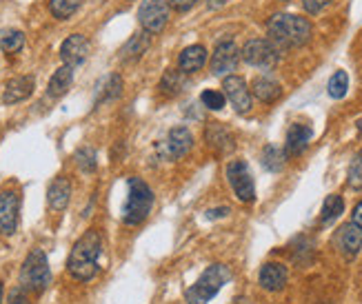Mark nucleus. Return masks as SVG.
Wrapping results in <instances>:
<instances>
[{
	"label": "nucleus",
	"instance_id": "1",
	"mask_svg": "<svg viewBox=\"0 0 362 304\" xmlns=\"http://www.w3.org/2000/svg\"><path fill=\"white\" fill-rule=\"evenodd\" d=\"M103 253V235L98 229L85 231L76 240L67 260V271L78 282H89L98 273V257Z\"/></svg>",
	"mask_w": 362,
	"mask_h": 304
},
{
	"label": "nucleus",
	"instance_id": "2",
	"mask_svg": "<svg viewBox=\"0 0 362 304\" xmlns=\"http://www.w3.org/2000/svg\"><path fill=\"white\" fill-rule=\"evenodd\" d=\"M311 22L302 16L293 14H276L267 25V36L274 42L278 51H285L291 47H302L311 40Z\"/></svg>",
	"mask_w": 362,
	"mask_h": 304
},
{
	"label": "nucleus",
	"instance_id": "3",
	"mask_svg": "<svg viewBox=\"0 0 362 304\" xmlns=\"http://www.w3.org/2000/svg\"><path fill=\"white\" fill-rule=\"evenodd\" d=\"M154 207V191L140 178H129V194L122 207V222L135 227L142 224Z\"/></svg>",
	"mask_w": 362,
	"mask_h": 304
},
{
	"label": "nucleus",
	"instance_id": "4",
	"mask_svg": "<svg viewBox=\"0 0 362 304\" xmlns=\"http://www.w3.org/2000/svg\"><path fill=\"white\" fill-rule=\"evenodd\" d=\"M229 280H231L229 267H224V264L207 267V271L202 273L196 280V285H191V289L187 291V296H185L187 304H209Z\"/></svg>",
	"mask_w": 362,
	"mask_h": 304
},
{
	"label": "nucleus",
	"instance_id": "5",
	"mask_svg": "<svg viewBox=\"0 0 362 304\" xmlns=\"http://www.w3.org/2000/svg\"><path fill=\"white\" fill-rule=\"evenodd\" d=\"M51 282V269L47 262V255L42 249H33L27 260L22 262L20 269V287L33 291V294H42Z\"/></svg>",
	"mask_w": 362,
	"mask_h": 304
},
{
	"label": "nucleus",
	"instance_id": "6",
	"mask_svg": "<svg viewBox=\"0 0 362 304\" xmlns=\"http://www.w3.org/2000/svg\"><path fill=\"white\" fill-rule=\"evenodd\" d=\"M169 0H142L138 9V22L147 33H161L169 20Z\"/></svg>",
	"mask_w": 362,
	"mask_h": 304
},
{
	"label": "nucleus",
	"instance_id": "7",
	"mask_svg": "<svg viewBox=\"0 0 362 304\" xmlns=\"http://www.w3.org/2000/svg\"><path fill=\"white\" fill-rule=\"evenodd\" d=\"M240 56L249 65L260 67V69H271V67L278 62L280 51L274 47V42H271L269 38H256V40H249L245 44Z\"/></svg>",
	"mask_w": 362,
	"mask_h": 304
},
{
	"label": "nucleus",
	"instance_id": "8",
	"mask_svg": "<svg viewBox=\"0 0 362 304\" xmlns=\"http://www.w3.org/2000/svg\"><path fill=\"white\" fill-rule=\"evenodd\" d=\"M227 178H229V185L233 189L236 198L240 202H254L256 200V185H254V178L252 171L245 160H231L227 164Z\"/></svg>",
	"mask_w": 362,
	"mask_h": 304
},
{
	"label": "nucleus",
	"instance_id": "9",
	"mask_svg": "<svg viewBox=\"0 0 362 304\" xmlns=\"http://www.w3.org/2000/svg\"><path fill=\"white\" fill-rule=\"evenodd\" d=\"M238 62H240V49L236 47V42L229 40V42L218 44L216 51L211 56L209 67H211L213 76H227L238 67Z\"/></svg>",
	"mask_w": 362,
	"mask_h": 304
},
{
	"label": "nucleus",
	"instance_id": "10",
	"mask_svg": "<svg viewBox=\"0 0 362 304\" xmlns=\"http://www.w3.org/2000/svg\"><path fill=\"white\" fill-rule=\"evenodd\" d=\"M20 196L16 191H0V233L11 235L18 227Z\"/></svg>",
	"mask_w": 362,
	"mask_h": 304
},
{
	"label": "nucleus",
	"instance_id": "11",
	"mask_svg": "<svg viewBox=\"0 0 362 304\" xmlns=\"http://www.w3.org/2000/svg\"><path fill=\"white\" fill-rule=\"evenodd\" d=\"M222 89L231 107L238 111V114H247V111L252 109V92L247 89V83L240 76H227L222 83Z\"/></svg>",
	"mask_w": 362,
	"mask_h": 304
},
{
	"label": "nucleus",
	"instance_id": "12",
	"mask_svg": "<svg viewBox=\"0 0 362 304\" xmlns=\"http://www.w3.org/2000/svg\"><path fill=\"white\" fill-rule=\"evenodd\" d=\"M336 246L347 260H354L362 249V227H358L356 222H347L340 227L336 235Z\"/></svg>",
	"mask_w": 362,
	"mask_h": 304
},
{
	"label": "nucleus",
	"instance_id": "13",
	"mask_svg": "<svg viewBox=\"0 0 362 304\" xmlns=\"http://www.w3.org/2000/svg\"><path fill=\"white\" fill-rule=\"evenodd\" d=\"M87 56H89V40L83 36V33H72V36L60 44L63 62L74 67V69L87 60Z\"/></svg>",
	"mask_w": 362,
	"mask_h": 304
},
{
	"label": "nucleus",
	"instance_id": "14",
	"mask_svg": "<svg viewBox=\"0 0 362 304\" xmlns=\"http://www.w3.org/2000/svg\"><path fill=\"white\" fill-rule=\"evenodd\" d=\"M287 280H289V271H287V267L280 262H267L258 273V285L265 291H271V294L285 289Z\"/></svg>",
	"mask_w": 362,
	"mask_h": 304
},
{
	"label": "nucleus",
	"instance_id": "15",
	"mask_svg": "<svg viewBox=\"0 0 362 304\" xmlns=\"http://www.w3.org/2000/svg\"><path fill=\"white\" fill-rule=\"evenodd\" d=\"M33 87H36V81L33 76H18V78H11V81L5 85V92H3V103L5 105H16L27 100L33 94Z\"/></svg>",
	"mask_w": 362,
	"mask_h": 304
},
{
	"label": "nucleus",
	"instance_id": "16",
	"mask_svg": "<svg viewBox=\"0 0 362 304\" xmlns=\"http://www.w3.org/2000/svg\"><path fill=\"white\" fill-rule=\"evenodd\" d=\"M313 138V129L309 125H302V122H293L287 131V142H285V153L287 155H300L304 149L309 147V142Z\"/></svg>",
	"mask_w": 362,
	"mask_h": 304
},
{
	"label": "nucleus",
	"instance_id": "17",
	"mask_svg": "<svg viewBox=\"0 0 362 304\" xmlns=\"http://www.w3.org/2000/svg\"><path fill=\"white\" fill-rule=\"evenodd\" d=\"M191 144H194V138H191V131L187 127H174L167 133V155L178 160V158H185L191 151Z\"/></svg>",
	"mask_w": 362,
	"mask_h": 304
},
{
	"label": "nucleus",
	"instance_id": "18",
	"mask_svg": "<svg viewBox=\"0 0 362 304\" xmlns=\"http://www.w3.org/2000/svg\"><path fill=\"white\" fill-rule=\"evenodd\" d=\"M205 138H207V142L211 144V147L216 149L218 153H222V155L231 153L236 149L233 133L224 125H220V122H211V125L207 127V131H205Z\"/></svg>",
	"mask_w": 362,
	"mask_h": 304
},
{
	"label": "nucleus",
	"instance_id": "19",
	"mask_svg": "<svg viewBox=\"0 0 362 304\" xmlns=\"http://www.w3.org/2000/svg\"><path fill=\"white\" fill-rule=\"evenodd\" d=\"M72 200V183L67 178H56L47 189V202L54 211H65Z\"/></svg>",
	"mask_w": 362,
	"mask_h": 304
},
{
	"label": "nucleus",
	"instance_id": "20",
	"mask_svg": "<svg viewBox=\"0 0 362 304\" xmlns=\"http://www.w3.org/2000/svg\"><path fill=\"white\" fill-rule=\"evenodd\" d=\"M205 62H207V49L202 47V44H191V47L183 49V53H180V58H178L180 71H185V74L200 71L202 67H205Z\"/></svg>",
	"mask_w": 362,
	"mask_h": 304
},
{
	"label": "nucleus",
	"instance_id": "21",
	"mask_svg": "<svg viewBox=\"0 0 362 304\" xmlns=\"http://www.w3.org/2000/svg\"><path fill=\"white\" fill-rule=\"evenodd\" d=\"M149 44H151V38H149V33H135V36H131L127 42L122 44V49H120V60L124 62H133V60H138L142 58V53L149 49Z\"/></svg>",
	"mask_w": 362,
	"mask_h": 304
},
{
	"label": "nucleus",
	"instance_id": "22",
	"mask_svg": "<svg viewBox=\"0 0 362 304\" xmlns=\"http://www.w3.org/2000/svg\"><path fill=\"white\" fill-rule=\"evenodd\" d=\"M72 83H74V67L63 65L60 69L54 71L51 81H49V85H47L49 98H60V96H65L67 92H69Z\"/></svg>",
	"mask_w": 362,
	"mask_h": 304
},
{
	"label": "nucleus",
	"instance_id": "23",
	"mask_svg": "<svg viewBox=\"0 0 362 304\" xmlns=\"http://www.w3.org/2000/svg\"><path fill=\"white\" fill-rule=\"evenodd\" d=\"M252 94L260 100V103H276L282 96V87L274 81V78H256L252 85Z\"/></svg>",
	"mask_w": 362,
	"mask_h": 304
},
{
	"label": "nucleus",
	"instance_id": "24",
	"mask_svg": "<svg viewBox=\"0 0 362 304\" xmlns=\"http://www.w3.org/2000/svg\"><path fill=\"white\" fill-rule=\"evenodd\" d=\"M185 76L180 69H167L161 78V92L165 96H178L185 89Z\"/></svg>",
	"mask_w": 362,
	"mask_h": 304
},
{
	"label": "nucleus",
	"instance_id": "25",
	"mask_svg": "<svg viewBox=\"0 0 362 304\" xmlns=\"http://www.w3.org/2000/svg\"><path fill=\"white\" fill-rule=\"evenodd\" d=\"M343 211H345V200H343L340 196H338V194L327 196L324 202H322L320 222H322V224H331V222H336L338 218L343 216Z\"/></svg>",
	"mask_w": 362,
	"mask_h": 304
},
{
	"label": "nucleus",
	"instance_id": "26",
	"mask_svg": "<svg viewBox=\"0 0 362 304\" xmlns=\"http://www.w3.org/2000/svg\"><path fill=\"white\" fill-rule=\"evenodd\" d=\"M285 162H287V153L278 149L276 144H267L263 149V167L271 174H278L285 169Z\"/></svg>",
	"mask_w": 362,
	"mask_h": 304
},
{
	"label": "nucleus",
	"instance_id": "27",
	"mask_svg": "<svg viewBox=\"0 0 362 304\" xmlns=\"http://www.w3.org/2000/svg\"><path fill=\"white\" fill-rule=\"evenodd\" d=\"M0 47L7 53H18L25 47V33L20 29H5L3 36H0Z\"/></svg>",
	"mask_w": 362,
	"mask_h": 304
},
{
	"label": "nucleus",
	"instance_id": "28",
	"mask_svg": "<svg viewBox=\"0 0 362 304\" xmlns=\"http://www.w3.org/2000/svg\"><path fill=\"white\" fill-rule=\"evenodd\" d=\"M81 5H83V0H51L49 11L54 14V18L67 20V18H72L78 9H81Z\"/></svg>",
	"mask_w": 362,
	"mask_h": 304
},
{
	"label": "nucleus",
	"instance_id": "29",
	"mask_svg": "<svg viewBox=\"0 0 362 304\" xmlns=\"http://www.w3.org/2000/svg\"><path fill=\"white\" fill-rule=\"evenodd\" d=\"M122 94V78L118 74H111L105 78V83L100 85V92H98V98L100 103H105V100H114Z\"/></svg>",
	"mask_w": 362,
	"mask_h": 304
},
{
	"label": "nucleus",
	"instance_id": "30",
	"mask_svg": "<svg viewBox=\"0 0 362 304\" xmlns=\"http://www.w3.org/2000/svg\"><path fill=\"white\" fill-rule=\"evenodd\" d=\"M74 160H76V167L81 169V171H85V174H94L96 167H98V155H96V151L92 147L78 149L76 155H74Z\"/></svg>",
	"mask_w": 362,
	"mask_h": 304
},
{
	"label": "nucleus",
	"instance_id": "31",
	"mask_svg": "<svg viewBox=\"0 0 362 304\" xmlns=\"http://www.w3.org/2000/svg\"><path fill=\"white\" fill-rule=\"evenodd\" d=\"M347 89H349V76H347V71L338 69V71L329 78V85H327V92H329L331 98L340 100V98H345Z\"/></svg>",
	"mask_w": 362,
	"mask_h": 304
},
{
	"label": "nucleus",
	"instance_id": "32",
	"mask_svg": "<svg viewBox=\"0 0 362 304\" xmlns=\"http://www.w3.org/2000/svg\"><path fill=\"white\" fill-rule=\"evenodd\" d=\"M347 183L352 189L362 191V149L354 155L352 164H349V171H347Z\"/></svg>",
	"mask_w": 362,
	"mask_h": 304
},
{
	"label": "nucleus",
	"instance_id": "33",
	"mask_svg": "<svg viewBox=\"0 0 362 304\" xmlns=\"http://www.w3.org/2000/svg\"><path fill=\"white\" fill-rule=\"evenodd\" d=\"M200 100H202V105L211 111H220L224 107V94L216 92V89H207V92H202Z\"/></svg>",
	"mask_w": 362,
	"mask_h": 304
},
{
	"label": "nucleus",
	"instance_id": "34",
	"mask_svg": "<svg viewBox=\"0 0 362 304\" xmlns=\"http://www.w3.org/2000/svg\"><path fill=\"white\" fill-rule=\"evenodd\" d=\"M329 5H331V0H302V7L307 14H320V11Z\"/></svg>",
	"mask_w": 362,
	"mask_h": 304
},
{
	"label": "nucleus",
	"instance_id": "35",
	"mask_svg": "<svg viewBox=\"0 0 362 304\" xmlns=\"http://www.w3.org/2000/svg\"><path fill=\"white\" fill-rule=\"evenodd\" d=\"M231 213V209L229 207H218V209H211V211H207V220H216V218H227Z\"/></svg>",
	"mask_w": 362,
	"mask_h": 304
},
{
	"label": "nucleus",
	"instance_id": "36",
	"mask_svg": "<svg viewBox=\"0 0 362 304\" xmlns=\"http://www.w3.org/2000/svg\"><path fill=\"white\" fill-rule=\"evenodd\" d=\"M169 3H172V7L176 9V11H187V9H191L194 7L198 0H169Z\"/></svg>",
	"mask_w": 362,
	"mask_h": 304
},
{
	"label": "nucleus",
	"instance_id": "37",
	"mask_svg": "<svg viewBox=\"0 0 362 304\" xmlns=\"http://www.w3.org/2000/svg\"><path fill=\"white\" fill-rule=\"evenodd\" d=\"M352 222H356L358 227H362V200L354 207V213H352Z\"/></svg>",
	"mask_w": 362,
	"mask_h": 304
},
{
	"label": "nucleus",
	"instance_id": "38",
	"mask_svg": "<svg viewBox=\"0 0 362 304\" xmlns=\"http://www.w3.org/2000/svg\"><path fill=\"white\" fill-rule=\"evenodd\" d=\"M11 304H31L27 298H14V302H11Z\"/></svg>",
	"mask_w": 362,
	"mask_h": 304
},
{
	"label": "nucleus",
	"instance_id": "39",
	"mask_svg": "<svg viewBox=\"0 0 362 304\" xmlns=\"http://www.w3.org/2000/svg\"><path fill=\"white\" fill-rule=\"evenodd\" d=\"M358 133H360V136H362V118L358 120Z\"/></svg>",
	"mask_w": 362,
	"mask_h": 304
},
{
	"label": "nucleus",
	"instance_id": "40",
	"mask_svg": "<svg viewBox=\"0 0 362 304\" xmlns=\"http://www.w3.org/2000/svg\"><path fill=\"white\" fill-rule=\"evenodd\" d=\"M0 304H3V285H0Z\"/></svg>",
	"mask_w": 362,
	"mask_h": 304
}]
</instances>
